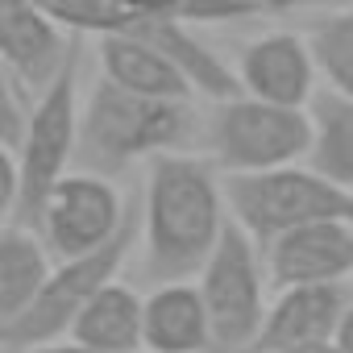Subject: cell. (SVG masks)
I'll use <instances>...</instances> for the list:
<instances>
[{"label": "cell", "instance_id": "6da1fadb", "mask_svg": "<svg viewBox=\"0 0 353 353\" xmlns=\"http://www.w3.org/2000/svg\"><path fill=\"white\" fill-rule=\"evenodd\" d=\"M221 166L188 150H170L145 166V200H141V241L145 270L154 283L196 279L212 250L221 245L233 208L229 188L216 174Z\"/></svg>", "mask_w": 353, "mask_h": 353}, {"label": "cell", "instance_id": "7a4b0ae2", "mask_svg": "<svg viewBox=\"0 0 353 353\" xmlns=\"http://www.w3.org/2000/svg\"><path fill=\"white\" fill-rule=\"evenodd\" d=\"M196 108L192 100H154L117 88L112 79H96L83 100L79 121V170L121 174L133 162H150L170 150H188L196 137Z\"/></svg>", "mask_w": 353, "mask_h": 353}, {"label": "cell", "instance_id": "3957f363", "mask_svg": "<svg viewBox=\"0 0 353 353\" xmlns=\"http://www.w3.org/2000/svg\"><path fill=\"white\" fill-rule=\"evenodd\" d=\"M233 221L254 233L258 245L274 237L320 225V221H353V192L320 174L312 162L262 170V174H225Z\"/></svg>", "mask_w": 353, "mask_h": 353}, {"label": "cell", "instance_id": "277c9868", "mask_svg": "<svg viewBox=\"0 0 353 353\" xmlns=\"http://www.w3.org/2000/svg\"><path fill=\"white\" fill-rule=\"evenodd\" d=\"M79 54H83V34H79L75 50H71L67 67L38 92L26 141L13 154L17 170H21V200H17V212H13L17 225H38L50 192L67 179L71 166H75L79 121H83V104H79Z\"/></svg>", "mask_w": 353, "mask_h": 353}, {"label": "cell", "instance_id": "5b68a950", "mask_svg": "<svg viewBox=\"0 0 353 353\" xmlns=\"http://www.w3.org/2000/svg\"><path fill=\"white\" fill-rule=\"evenodd\" d=\"M208 141H212V162L225 174H262L295 166L307 162L312 154V112L241 92L212 108Z\"/></svg>", "mask_w": 353, "mask_h": 353}, {"label": "cell", "instance_id": "8992f818", "mask_svg": "<svg viewBox=\"0 0 353 353\" xmlns=\"http://www.w3.org/2000/svg\"><path fill=\"white\" fill-rule=\"evenodd\" d=\"M200 295L208 303V320H212V349L216 353H245L254 345V336L262 332V320L270 312L266 299V254L254 241V233L237 221H229L221 245L212 250V258L204 262V270L196 274Z\"/></svg>", "mask_w": 353, "mask_h": 353}, {"label": "cell", "instance_id": "52a82bcc", "mask_svg": "<svg viewBox=\"0 0 353 353\" xmlns=\"http://www.w3.org/2000/svg\"><path fill=\"white\" fill-rule=\"evenodd\" d=\"M141 237V216H129L125 229L79 258H63L50 274V283L42 287V295L34 299L30 312H21L13 324H0V349H30V345H46V341H63L75 324V316L92 303V295H100L112 279H121L125 258L133 250V241Z\"/></svg>", "mask_w": 353, "mask_h": 353}, {"label": "cell", "instance_id": "ba28073f", "mask_svg": "<svg viewBox=\"0 0 353 353\" xmlns=\"http://www.w3.org/2000/svg\"><path fill=\"white\" fill-rule=\"evenodd\" d=\"M129 216H133V208L121 200V192L112 188L108 174L71 170L50 192L34 229L42 233L50 254L63 262V258H79V254H92V250L108 245L125 229Z\"/></svg>", "mask_w": 353, "mask_h": 353}, {"label": "cell", "instance_id": "9c48e42d", "mask_svg": "<svg viewBox=\"0 0 353 353\" xmlns=\"http://www.w3.org/2000/svg\"><path fill=\"white\" fill-rule=\"evenodd\" d=\"M79 34L67 30L38 0H0V59L5 75L26 83L34 96L67 67Z\"/></svg>", "mask_w": 353, "mask_h": 353}, {"label": "cell", "instance_id": "30bf717a", "mask_svg": "<svg viewBox=\"0 0 353 353\" xmlns=\"http://www.w3.org/2000/svg\"><path fill=\"white\" fill-rule=\"evenodd\" d=\"M237 79H241L245 96L307 108L312 96H316V79H320L307 34L274 30V34H262V38L245 42L241 54H237Z\"/></svg>", "mask_w": 353, "mask_h": 353}, {"label": "cell", "instance_id": "8fae6325", "mask_svg": "<svg viewBox=\"0 0 353 353\" xmlns=\"http://www.w3.org/2000/svg\"><path fill=\"white\" fill-rule=\"evenodd\" d=\"M353 295L345 283H303V287H279L270 299V312L262 320V332L245 353H274L307 341H332Z\"/></svg>", "mask_w": 353, "mask_h": 353}, {"label": "cell", "instance_id": "7c38bea8", "mask_svg": "<svg viewBox=\"0 0 353 353\" xmlns=\"http://www.w3.org/2000/svg\"><path fill=\"white\" fill-rule=\"evenodd\" d=\"M274 287L345 283L353 274V221H320L262 245Z\"/></svg>", "mask_w": 353, "mask_h": 353}, {"label": "cell", "instance_id": "4fadbf2b", "mask_svg": "<svg viewBox=\"0 0 353 353\" xmlns=\"http://www.w3.org/2000/svg\"><path fill=\"white\" fill-rule=\"evenodd\" d=\"M96 59H100V75L112 79L125 92L154 96V100H192L196 96V88L183 75V67L150 38L104 34L100 46H96Z\"/></svg>", "mask_w": 353, "mask_h": 353}, {"label": "cell", "instance_id": "5bb4252c", "mask_svg": "<svg viewBox=\"0 0 353 353\" xmlns=\"http://www.w3.org/2000/svg\"><path fill=\"white\" fill-rule=\"evenodd\" d=\"M212 320L200 283L170 279L145 295V353H208Z\"/></svg>", "mask_w": 353, "mask_h": 353}, {"label": "cell", "instance_id": "9a60e30c", "mask_svg": "<svg viewBox=\"0 0 353 353\" xmlns=\"http://www.w3.org/2000/svg\"><path fill=\"white\" fill-rule=\"evenodd\" d=\"M54 266L59 258L50 254L38 229L17 221L5 225V233H0V324H13L21 312L34 307Z\"/></svg>", "mask_w": 353, "mask_h": 353}, {"label": "cell", "instance_id": "2e32d148", "mask_svg": "<svg viewBox=\"0 0 353 353\" xmlns=\"http://www.w3.org/2000/svg\"><path fill=\"white\" fill-rule=\"evenodd\" d=\"M71 341L104 349V353H137L145 349V295H137L129 283L112 279L92 303L75 316Z\"/></svg>", "mask_w": 353, "mask_h": 353}, {"label": "cell", "instance_id": "e0dca14e", "mask_svg": "<svg viewBox=\"0 0 353 353\" xmlns=\"http://www.w3.org/2000/svg\"><path fill=\"white\" fill-rule=\"evenodd\" d=\"M312 154L307 162L328 174V179H336L341 188L353 192V96L345 92H316L312 104Z\"/></svg>", "mask_w": 353, "mask_h": 353}, {"label": "cell", "instance_id": "ac0fdd59", "mask_svg": "<svg viewBox=\"0 0 353 353\" xmlns=\"http://www.w3.org/2000/svg\"><path fill=\"white\" fill-rule=\"evenodd\" d=\"M141 9H154V13H170V17H183V21H237V17H254L258 5L250 0H137Z\"/></svg>", "mask_w": 353, "mask_h": 353}, {"label": "cell", "instance_id": "d6986e66", "mask_svg": "<svg viewBox=\"0 0 353 353\" xmlns=\"http://www.w3.org/2000/svg\"><path fill=\"white\" fill-rule=\"evenodd\" d=\"M5 353H104V349H92V345H79V341H71V336H63V341H46V345H30V349H5ZM137 353H145V349H137Z\"/></svg>", "mask_w": 353, "mask_h": 353}, {"label": "cell", "instance_id": "ffe728a7", "mask_svg": "<svg viewBox=\"0 0 353 353\" xmlns=\"http://www.w3.org/2000/svg\"><path fill=\"white\" fill-rule=\"evenodd\" d=\"M274 353H345V349L332 336V341H307V345H291V349H274Z\"/></svg>", "mask_w": 353, "mask_h": 353}, {"label": "cell", "instance_id": "44dd1931", "mask_svg": "<svg viewBox=\"0 0 353 353\" xmlns=\"http://www.w3.org/2000/svg\"><path fill=\"white\" fill-rule=\"evenodd\" d=\"M250 5H258V13H291V9L312 5V0H250Z\"/></svg>", "mask_w": 353, "mask_h": 353}, {"label": "cell", "instance_id": "7402d4cb", "mask_svg": "<svg viewBox=\"0 0 353 353\" xmlns=\"http://www.w3.org/2000/svg\"><path fill=\"white\" fill-rule=\"evenodd\" d=\"M336 345H341L345 353H353V303H349V312H345V320H341V328H336Z\"/></svg>", "mask_w": 353, "mask_h": 353}]
</instances>
